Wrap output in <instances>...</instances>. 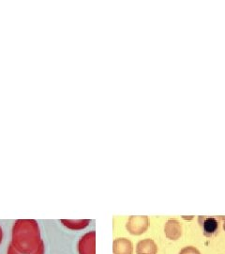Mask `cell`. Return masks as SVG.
<instances>
[{"mask_svg":"<svg viewBox=\"0 0 225 254\" xmlns=\"http://www.w3.org/2000/svg\"><path fill=\"white\" fill-rule=\"evenodd\" d=\"M44 243L35 219H18L12 228L11 245L20 254L35 253Z\"/></svg>","mask_w":225,"mask_h":254,"instance_id":"1","label":"cell"},{"mask_svg":"<svg viewBox=\"0 0 225 254\" xmlns=\"http://www.w3.org/2000/svg\"><path fill=\"white\" fill-rule=\"evenodd\" d=\"M128 232L133 236L143 235L148 228V218L146 217H131L126 225Z\"/></svg>","mask_w":225,"mask_h":254,"instance_id":"2","label":"cell"},{"mask_svg":"<svg viewBox=\"0 0 225 254\" xmlns=\"http://www.w3.org/2000/svg\"><path fill=\"white\" fill-rule=\"evenodd\" d=\"M78 252L79 254H96V232L92 231L82 236Z\"/></svg>","mask_w":225,"mask_h":254,"instance_id":"3","label":"cell"},{"mask_svg":"<svg viewBox=\"0 0 225 254\" xmlns=\"http://www.w3.org/2000/svg\"><path fill=\"white\" fill-rule=\"evenodd\" d=\"M199 224L203 229V233L207 237L216 236L219 231V221L214 218H205L200 217L198 219Z\"/></svg>","mask_w":225,"mask_h":254,"instance_id":"4","label":"cell"},{"mask_svg":"<svg viewBox=\"0 0 225 254\" xmlns=\"http://www.w3.org/2000/svg\"><path fill=\"white\" fill-rule=\"evenodd\" d=\"M164 232H165V236L168 239L178 240L182 236L181 224L176 219H170L165 224Z\"/></svg>","mask_w":225,"mask_h":254,"instance_id":"5","label":"cell"},{"mask_svg":"<svg viewBox=\"0 0 225 254\" xmlns=\"http://www.w3.org/2000/svg\"><path fill=\"white\" fill-rule=\"evenodd\" d=\"M134 247L132 242L125 237L117 238L113 244L114 254H133Z\"/></svg>","mask_w":225,"mask_h":254,"instance_id":"6","label":"cell"},{"mask_svg":"<svg viewBox=\"0 0 225 254\" xmlns=\"http://www.w3.org/2000/svg\"><path fill=\"white\" fill-rule=\"evenodd\" d=\"M158 247L152 239L141 240L136 246V254H157Z\"/></svg>","mask_w":225,"mask_h":254,"instance_id":"7","label":"cell"},{"mask_svg":"<svg viewBox=\"0 0 225 254\" xmlns=\"http://www.w3.org/2000/svg\"><path fill=\"white\" fill-rule=\"evenodd\" d=\"M61 222L64 223V225L66 227L70 228L72 230H81V229L89 226L90 220V219H85V220H65V219H62Z\"/></svg>","mask_w":225,"mask_h":254,"instance_id":"8","label":"cell"},{"mask_svg":"<svg viewBox=\"0 0 225 254\" xmlns=\"http://www.w3.org/2000/svg\"><path fill=\"white\" fill-rule=\"evenodd\" d=\"M45 243H43L42 245H41V247L37 250L36 252L35 253H33V254H45ZM20 254V253H18L13 247H12V245L10 244L9 247V249H8V254Z\"/></svg>","mask_w":225,"mask_h":254,"instance_id":"9","label":"cell"},{"mask_svg":"<svg viewBox=\"0 0 225 254\" xmlns=\"http://www.w3.org/2000/svg\"><path fill=\"white\" fill-rule=\"evenodd\" d=\"M180 254H201L198 250L195 247L189 246V247H185L180 251Z\"/></svg>","mask_w":225,"mask_h":254,"instance_id":"10","label":"cell"},{"mask_svg":"<svg viewBox=\"0 0 225 254\" xmlns=\"http://www.w3.org/2000/svg\"><path fill=\"white\" fill-rule=\"evenodd\" d=\"M2 238H3V232H2V229L0 227V244L2 242Z\"/></svg>","mask_w":225,"mask_h":254,"instance_id":"11","label":"cell"},{"mask_svg":"<svg viewBox=\"0 0 225 254\" xmlns=\"http://www.w3.org/2000/svg\"><path fill=\"white\" fill-rule=\"evenodd\" d=\"M224 220H225V224H224V229L225 230V218H222Z\"/></svg>","mask_w":225,"mask_h":254,"instance_id":"12","label":"cell"}]
</instances>
